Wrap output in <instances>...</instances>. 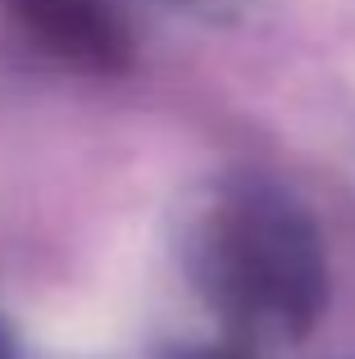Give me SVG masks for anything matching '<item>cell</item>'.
<instances>
[{
  "instance_id": "6da1fadb",
  "label": "cell",
  "mask_w": 355,
  "mask_h": 359,
  "mask_svg": "<svg viewBox=\"0 0 355 359\" xmlns=\"http://www.w3.org/2000/svg\"><path fill=\"white\" fill-rule=\"evenodd\" d=\"M14 9L46 46L82 64H114L119 27L100 0H14Z\"/></svg>"
}]
</instances>
